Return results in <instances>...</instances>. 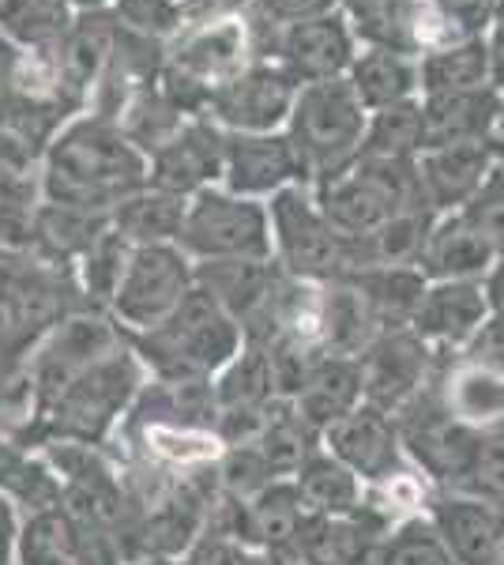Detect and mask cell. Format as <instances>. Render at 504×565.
Wrapping results in <instances>:
<instances>
[{
    "mask_svg": "<svg viewBox=\"0 0 504 565\" xmlns=\"http://www.w3.org/2000/svg\"><path fill=\"white\" fill-rule=\"evenodd\" d=\"M125 340L151 381H215L245 348L242 324L200 287L162 324Z\"/></svg>",
    "mask_w": 504,
    "mask_h": 565,
    "instance_id": "obj_4",
    "label": "cell"
},
{
    "mask_svg": "<svg viewBox=\"0 0 504 565\" xmlns=\"http://www.w3.org/2000/svg\"><path fill=\"white\" fill-rule=\"evenodd\" d=\"M396 516L365 490L362 509L346 516H313L309 513L298 540L294 565H369Z\"/></svg>",
    "mask_w": 504,
    "mask_h": 565,
    "instance_id": "obj_18",
    "label": "cell"
},
{
    "mask_svg": "<svg viewBox=\"0 0 504 565\" xmlns=\"http://www.w3.org/2000/svg\"><path fill=\"white\" fill-rule=\"evenodd\" d=\"M482 298H485V309H490V321L504 324V253L482 276Z\"/></svg>",
    "mask_w": 504,
    "mask_h": 565,
    "instance_id": "obj_50",
    "label": "cell"
},
{
    "mask_svg": "<svg viewBox=\"0 0 504 565\" xmlns=\"http://www.w3.org/2000/svg\"><path fill=\"white\" fill-rule=\"evenodd\" d=\"M143 385H148V373H143L140 359L125 340L121 348L98 359L95 366L76 373L39 415L26 418L23 426H15L8 434L20 437L31 449H39L45 441H79L109 449V441L121 430L128 407L136 404Z\"/></svg>",
    "mask_w": 504,
    "mask_h": 565,
    "instance_id": "obj_2",
    "label": "cell"
},
{
    "mask_svg": "<svg viewBox=\"0 0 504 565\" xmlns=\"http://www.w3.org/2000/svg\"><path fill=\"white\" fill-rule=\"evenodd\" d=\"M298 90L301 87L279 65L256 57L249 68L211 90L204 117L223 132H282L298 103Z\"/></svg>",
    "mask_w": 504,
    "mask_h": 565,
    "instance_id": "obj_14",
    "label": "cell"
},
{
    "mask_svg": "<svg viewBox=\"0 0 504 565\" xmlns=\"http://www.w3.org/2000/svg\"><path fill=\"white\" fill-rule=\"evenodd\" d=\"M384 332L346 279L320 287V348L335 359H357Z\"/></svg>",
    "mask_w": 504,
    "mask_h": 565,
    "instance_id": "obj_32",
    "label": "cell"
},
{
    "mask_svg": "<svg viewBox=\"0 0 504 565\" xmlns=\"http://www.w3.org/2000/svg\"><path fill=\"white\" fill-rule=\"evenodd\" d=\"M320 212L346 238H365L388 218L426 207L418 185V159H362L324 185H313Z\"/></svg>",
    "mask_w": 504,
    "mask_h": 565,
    "instance_id": "obj_6",
    "label": "cell"
},
{
    "mask_svg": "<svg viewBox=\"0 0 504 565\" xmlns=\"http://www.w3.org/2000/svg\"><path fill=\"white\" fill-rule=\"evenodd\" d=\"M196 287V264L178 245H136L106 313L125 335L151 332Z\"/></svg>",
    "mask_w": 504,
    "mask_h": 565,
    "instance_id": "obj_11",
    "label": "cell"
},
{
    "mask_svg": "<svg viewBox=\"0 0 504 565\" xmlns=\"http://www.w3.org/2000/svg\"><path fill=\"white\" fill-rule=\"evenodd\" d=\"M305 521L309 509L301 505L294 482L275 479L260 494L242 501V543L268 558H279L282 565H294Z\"/></svg>",
    "mask_w": 504,
    "mask_h": 565,
    "instance_id": "obj_24",
    "label": "cell"
},
{
    "mask_svg": "<svg viewBox=\"0 0 504 565\" xmlns=\"http://www.w3.org/2000/svg\"><path fill=\"white\" fill-rule=\"evenodd\" d=\"M0 494L23 516L61 505V479L42 457V449H31L8 430H0Z\"/></svg>",
    "mask_w": 504,
    "mask_h": 565,
    "instance_id": "obj_30",
    "label": "cell"
},
{
    "mask_svg": "<svg viewBox=\"0 0 504 565\" xmlns=\"http://www.w3.org/2000/svg\"><path fill=\"white\" fill-rule=\"evenodd\" d=\"M271 218V260L287 276L301 282H339L354 271V245L346 234L335 231V223L320 212L309 185L282 189L268 200Z\"/></svg>",
    "mask_w": 504,
    "mask_h": 565,
    "instance_id": "obj_7",
    "label": "cell"
},
{
    "mask_svg": "<svg viewBox=\"0 0 504 565\" xmlns=\"http://www.w3.org/2000/svg\"><path fill=\"white\" fill-rule=\"evenodd\" d=\"M114 121L121 125V132L136 148L143 154H151L189 121V114L162 90L159 79H151V84H143L140 90H132V95L125 98V106L117 109Z\"/></svg>",
    "mask_w": 504,
    "mask_h": 565,
    "instance_id": "obj_38",
    "label": "cell"
},
{
    "mask_svg": "<svg viewBox=\"0 0 504 565\" xmlns=\"http://www.w3.org/2000/svg\"><path fill=\"white\" fill-rule=\"evenodd\" d=\"M72 23L68 0H0V42L8 50H53Z\"/></svg>",
    "mask_w": 504,
    "mask_h": 565,
    "instance_id": "obj_37",
    "label": "cell"
},
{
    "mask_svg": "<svg viewBox=\"0 0 504 565\" xmlns=\"http://www.w3.org/2000/svg\"><path fill=\"white\" fill-rule=\"evenodd\" d=\"M497 257V245L485 238L463 212H452L433 218L429 238L421 245L418 271L429 282H482Z\"/></svg>",
    "mask_w": 504,
    "mask_h": 565,
    "instance_id": "obj_23",
    "label": "cell"
},
{
    "mask_svg": "<svg viewBox=\"0 0 504 565\" xmlns=\"http://www.w3.org/2000/svg\"><path fill=\"white\" fill-rule=\"evenodd\" d=\"M380 328H410L429 279L418 268H365L346 276Z\"/></svg>",
    "mask_w": 504,
    "mask_h": 565,
    "instance_id": "obj_36",
    "label": "cell"
},
{
    "mask_svg": "<svg viewBox=\"0 0 504 565\" xmlns=\"http://www.w3.org/2000/svg\"><path fill=\"white\" fill-rule=\"evenodd\" d=\"M441 370V354L429 348L415 328H384L377 340L357 354L362 404L396 415L418 396Z\"/></svg>",
    "mask_w": 504,
    "mask_h": 565,
    "instance_id": "obj_13",
    "label": "cell"
},
{
    "mask_svg": "<svg viewBox=\"0 0 504 565\" xmlns=\"http://www.w3.org/2000/svg\"><path fill=\"white\" fill-rule=\"evenodd\" d=\"M294 412L313 426L317 434H324L328 426L339 423L343 415H351L362 404V373H357V359H335L324 354L317 362L313 373L301 381L294 392Z\"/></svg>",
    "mask_w": 504,
    "mask_h": 565,
    "instance_id": "obj_29",
    "label": "cell"
},
{
    "mask_svg": "<svg viewBox=\"0 0 504 565\" xmlns=\"http://www.w3.org/2000/svg\"><path fill=\"white\" fill-rule=\"evenodd\" d=\"M226 132L207 117H189L162 148L148 154V181L173 196L192 200L211 185H223Z\"/></svg>",
    "mask_w": 504,
    "mask_h": 565,
    "instance_id": "obj_17",
    "label": "cell"
},
{
    "mask_svg": "<svg viewBox=\"0 0 504 565\" xmlns=\"http://www.w3.org/2000/svg\"><path fill=\"white\" fill-rule=\"evenodd\" d=\"M320 445H324L339 463H346V468L365 482V490H380V487H388V482L415 471L407 452H403L396 415L380 412V407H369V404H357L351 415H343L339 423L328 426V430L320 434Z\"/></svg>",
    "mask_w": 504,
    "mask_h": 565,
    "instance_id": "obj_15",
    "label": "cell"
},
{
    "mask_svg": "<svg viewBox=\"0 0 504 565\" xmlns=\"http://www.w3.org/2000/svg\"><path fill=\"white\" fill-rule=\"evenodd\" d=\"M433 8L441 12V20L455 39H482L493 12V0H433Z\"/></svg>",
    "mask_w": 504,
    "mask_h": 565,
    "instance_id": "obj_47",
    "label": "cell"
},
{
    "mask_svg": "<svg viewBox=\"0 0 504 565\" xmlns=\"http://www.w3.org/2000/svg\"><path fill=\"white\" fill-rule=\"evenodd\" d=\"M128 257H132V245H128L114 226H106L103 238H98L84 257L76 260L72 276H76V287L84 295V302L90 309H109L117 295V282H121Z\"/></svg>",
    "mask_w": 504,
    "mask_h": 565,
    "instance_id": "obj_39",
    "label": "cell"
},
{
    "mask_svg": "<svg viewBox=\"0 0 504 565\" xmlns=\"http://www.w3.org/2000/svg\"><path fill=\"white\" fill-rule=\"evenodd\" d=\"M42 200L79 212L114 215V207L148 185V154L121 125L95 109H79L53 132L39 162Z\"/></svg>",
    "mask_w": 504,
    "mask_h": 565,
    "instance_id": "obj_1",
    "label": "cell"
},
{
    "mask_svg": "<svg viewBox=\"0 0 504 565\" xmlns=\"http://www.w3.org/2000/svg\"><path fill=\"white\" fill-rule=\"evenodd\" d=\"M339 0H253L249 4V23L256 26H287L301 20H317V15L335 12Z\"/></svg>",
    "mask_w": 504,
    "mask_h": 565,
    "instance_id": "obj_46",
    "label": "cell"
},
{
    "mask_svg": "<svg viewBox=\"0 0 504 565\" xmlns=\"http://www.w3.org/2000/svg\"><path fill=\"white\" fill-rule=\"evenodd\" d=\"M121 343H125V332L114 324V317H109L106 309H76V313L64 317L39 348L31 351V359H26L20 370L26 396H31V415L26 418L39 415L76 373L95 366L98 359H106V354L117 351Z\"/></svg>",
    "mask_w": 504,
    "mask_h": 565,
    "instance_id": "obj_10",
    "label": "cell"
},
{
    "mask_svg": "<svg viewBox=\"0 0 504 565\" xmlns=\"http://www.w3.org/2000/svg\"><path fill=\"white\" fill-rule=\"evenodd\" d=\"M421 95H455V90L490 87V57L482 39H448L418 57Z\"/></svg>",
    "mask_w": 504,
    "mask_h": 565,
    "instance_id": "obj_35",
    "label": "cell"
},
{
    "mask_svg": "<svg viewBox=\"0 0 504 565\" xmlns=\"http://www.w3.org/2000/svg\"><path fill=\"white\" fill-rule=\"evenodd\" d=\"M369 565H460L452 558V551L437 535V527L429 524L426 513L403 516L392 524V532L384 535Z\"/></svg>",
    "mask_w": 504,
    "mask_h": 565,
    "instance_id": "obj_41",
    "label": "cell"
},
{
    "mask_svg": "<svg viewBox=\"0 0 504 565\" xmlns=\"http://www.w3.org/2000/svg\"><path fill=\"white\" fill-rule=\"evenodd\" d=\"M346 84L369 114L421 98L418 57L396 50H357L346 72Z\"/></svg>",
    "mask_w": 504,
    "mask_h": 565,
    "instance_id": "obj_27",
    "label": "cell"
},
{
    "mask_svg": "<svg viewBox=\"0 0 504 565\" xmlns=\"http://www.w3.org/2000/svg\"><path fill=\"white\" fill-rule=\"evenodd\" d=\"M76 15H90V12H109V0H68Z\"/></svg>",
    "mask_w": 504,
    "mask_h": 565,
    "instance_id": "obj_51",
    "label": "cell"
},
{
    "mask_svg": "<svg viewBox=\"0 0 504 565\" xmlns=\"http://www.w3.org/2000/svg\"><path fill=\"white\" fill-rule=\"evenodd\" d=\"M256 57L271 61L294 79L298 87L328 84V79H346L351 61L357 53V42L351 26L343 23L339 12L317 15V20H301L287 26H253Z\"/></svg>",
    "mask_w": 504,
    "mask_h": 565,
    "instance_id": "obj_12",
    "label": "cell"
},
{
    "mask_svg": "<svg viewBox=\"0 0 504 565\" xmlns=\"http://www.w3.org/2000/svg\"><path fill=\"white\" fill-rule=\"evenodd\" d=\"M460 494H474L485 501L504 498V423L479 434V449H474L471 471H467Z\"/></svg>",
    "mask_w": 504,
    "mask_h": 565,
    "instance_id": "obj_44",
    "label": "cell"
},
{
    "mask_svg": "<svg viewBox=\"0 0 504 565\" xmlns=\"http://www.w3.org/2000/svg\"><path fill=\"white\" fill-rule=\"evenodd\" d=\"M178 249L192 264L271 260V218L264 200L211 185L185 204Z\"/></svg>",
    "mask_w": 504,
    "mask_h": 565,
    "instance_id": "obj_8",
    "label": "cell"
},
{
    "mask_svg": "<svg viewBox=\"0 0 504 565\" xmlns=\"http://www.w3.org/2000/svg\"><path fill=\"white\" fill-rule=\"evenodd\" d=\"M185 196H173L167 189H154L151 181L114 207L109 226L132 245H178L181 218H185Z\"/></svg>",
    "mask_w": 504,
    "mask_h": 565,
    "instance_id": "obj_34",
    "label": "cell"
},
{
    "mask_svg": "<svg viewBox=\"0 0 504 565\" xmlns=\"http://www.w3.org/2000/svg\"><path fill=\"white\" fill-rule=\"evenodd\" d=\"M290 482H294L301 505L313 516H346L354 509H362L365 501V482L346 463H339L324 445L298 463Z\"/></svg>",
    "mask_w": 504,
    "mask_h": 565,
    "instance_id": "obj_33",
    "label": "cell"
},
{
    "mask_svg": "<svg viewBox=\"0 0 504 565\" xmlns=\"http://www.w3.org/2000/svg\"><path fill=\"white\" fill-rule=\"evenodd\" d=\"M497 140L504 143V95H501V114H497Z\"/></svg>",
    "mask_w": 504,
    "mask_h": 565,
    "instance_id": "obj_53",
    "label": "cell"
},
{
    "mask_svg": "<svg viewBox=\"0 0 504 565\" xmlns=\"http://www.w3.org/2000/svg\"><path fill=\"white\" fill-rule=\"evenodd\" d=\"M125 565H185V558H162V554H143V558H132Z\"/></svg>",
    "mask_w": 504,
    "mask_h": 565,
    "instance_id": "obj_52",
    "label": "cell"
},
{
    "mask_svg": "<svg viewBox=\"0 0 504 565\" xmlns=\"http://www.w3.org/2000/svg\"><path fill=\"white\" fill-rule=\"evenodd\" d=\"M106 226H109V215L79 212V207H64V204L42 200L26 249H31L34 257L57 264V268H76V260L103 238Z\"/></svg>",
    "mask_w": 504,
    "mask_h": 565,
    "instance_id": "obj_31",
    "label": "cell"
},
{
    "mask_svg": "<svg viewBox=\"0 0 504 565\" xmlns=\"http://www.w3.org/2000/svg\"><path fill=\"white\" fill-rule=\"evenodd\" d=\"M76 309H90L72 268L0 245V377L23 370L31 351Z\"/></svg>",
    "mask_w": 504,
    "mask_h": 565,
    "instance_id": "obj_3",
    "label": "cell"
},
{
    "mask_svg": "<svg viewBox=\"0 0 504 565\" xmlns=\"http://www.w3.org/2000/svg\"><path fill=\"white\" fill-rule=\"evenodd\" d=\"M109 15L117 26L140 34V39L167 45L185 26L181 0H109Z\"/></svg>",
    "mask_w": 504,
    "mask_h": 565,
    "instance_id": "obj_43",
    "label": "cell"
},
{
    "mask_svg": "<svg viewBox=\"0 0 504 565\" xmlns=\"http://www.w3.org/2000/svg\"><path fill=\"white\" fill-rule=\"evenodd\" d=\"M426 516L460 565H504V516L497 501L460 490H433Z\"/></svg>",
    "mask_w": 504,
    "mask_h": 565,
    "instance_id": "obj_20",
    "label": "cell"
},
{
    "mask_svg": "<svg viewBox=\"0 0 504 565\" xmlns=\"http://www.w3.org/2000/svg\"><path fill=\"white\" fill-rule=\"evenodd\" d=\"M441 396L460 423L474 430H490L504 423V370L479 362L471 354H441L437 370Z\"/></svg>",
    "mask_w": 504,
    "mask_h": 565,
    "instance_id": "obj_26",
    "label": "cell"
},
{
    "mask_svg": "<svg viewBox=\"0 0 504 565\" xmlns=\"http://www.w3.org/2000/svg\"><path fill=\"white\" fill-rule=\"evenodd\" d=\"M396 426H399L403 452H407L410 468H415L429 487L433 490L463 487L482 430L460 423V418L448 412L437 377L429 381L403 412H396Z\"/></svg>",
    "mask_w": 504,
    "mask_h": 565,
    "instance_id": "obj_9",
    "label": "cell"
},
{
    "mask_svg": "<svg viewBox=\"0 0 504 565\" xmlns=\"http://www.w3.org/2000/svg\"><path fill=\"white\" fill-rule=\"evenodd\" d=\"M114 39H117L114 15L90 12V15H76L72 31L53 45V50H57V61H61V72H64V84H68L72 98H76L84 109L90 106V95H95L98 79H103V72H106Z\"/></svg>",
    "mask_w": 504,
    "mask_h": 565,
    "instance_id": "obj_28",
    "label": "cell"
},
{
    "mask_svg": "<svg viewBox=\"0 0 504 565\" xmlns=\"http://www.w3.org/2000/svg\"><path fill=\"white\" fill-rule=\"evenodd\" d=\"M4 53H8V45H4V42H0V57H4Z\"/></svg>",
    "mask_w": 504,
    "mask_h": 565,
    "instance_id": "obj_54",
    "label": "cell"
},
{
    "mask_svg": "<svg viewBox=\"0 0 504 565\" xmlns=\"http://www.w3.org/2000/svg\"><path fill=\"white\" fill-rule=\"evenodd\" d=\"M42 207V185L34 167H4L0 170V245L4 249H26L31 226Z\"/></svg>",
    "mask_w": 504,
    "mask_h": 565,
    "instance_id": "obj_40",
    "label": "cell"
},
{
    "mask_svg": "<svg viewBox=\"0 0 504 565\" xmlns=\"http://www.w3.org/2000/svg\"><path fill=\"white\" fill-rule=\"evenodd\" d=\"M490 324L482 282H429L410 328L437 354H463Z\"/></svg>",
    "mask_w": 504,
    "mask_h": 565,
    "instance_id": "obj_22",
    "label": "cell"
},
{
    "mask_svg": "<svg viewBox=\"0 0 504 565\" xmlns=\"http://www.w3.org/2000/svg\"><path fill=\"white\" fill-rule=\"evenodd\" d=\"M421 151L448 143L497 140L501 95L493 87L455 90V95H421Z\"/></svg>",
    "mask_w": 504,
    "mask_h": 565,
    "instance_id": "obj_25",
    "label": "cell"
},
{
    "mask_svg": "<svg viewBox=\"0 0 504 565\" xmlns=\"http://www.w3.org/2000/svg\"><path fill=\"white\" fill-rule=\"evenodd\" d=\"M482 42H485V57H490V87L504 95V0H493Z\"/></svg>",
    "mask_w": 504,
    "mask_h": 565,
    "instance_id": "obj_48",
    "label": "cell"
},
{
    "mask_svg": "<svg viewBox=\"0 0 504 565\" xmlns=\"http://www.w3.org/2000/svg\"><path fill=\"white\" fill-rule=\"evenodd\" d=\"M335 12L351 26L357 50H396L421 57L455 39L433 0H339Z\"/></svg>",
    "mask_w": 504,
    "mask_h": 565,
    "instance_id": "obj_16",
    "label": "cell"
},
{
    "mask_svg": "<svg viewBox=\"0 0 504 565\" xmlns=\"http://www.w3.org/2000/svg\"><path fill=\"white\" fill-rule=\"evenodd\" d=\"M362 154L369 159H418L421 154V106L403 103L369 114Z\"/></svg>",
    "mask_w": 504,
    "mask_h": 565,
    "instance_id": "obj_42",
    "label": "cell"
},
{
    "mask_svg": "<svg viewBox=\"0 0 504 565\" xmlns=\"http://www.w3.org/2000/svg\"><path fill=\"white\" fill-rule=\"evenodd\" d=\"M26 516L0 494V565H15V551H20V532Z\"/></svg>",
    "mask_w": 504,
    "mask_h": 565,
    "instance_id": "obj_49",
    "label": "cell"
},
{
    "mask_svg": "<svg viewBox=\"0 0 504 565\" xmlns=\"http://www.w3.org/2000/svg\"><path fill=\"white\" fill-rule=\"evenodd\" d=\"M365 125H369V109L357 103L346 79H328V84L298 90V103L282 132L294 143L309 189L324 185L362 159Z\"/></svg>",
    "mask_w": 504,
    "mask_h": 565,
    "instance_id": "obj_5",
    "label": "cell"
},
{
    "mask_svg": "<svg viewBox=\"0 0 504 565\" xmlns=\"http://www.w3.org/2000/svg\"><path fill=\"white\" fill-rule=\"evenodd\" d=\"M463 215L504 253V151H501L497 167L490 170V178H485V185L474 193L471 204L463 207Z\"/></svg>",
    "mask_w": 504,
    "mask_h": 565,
    "instance_id": "obj_45",
    "label": "cell"
},
{
    "mask_svg": "<svg viewBox=\"0 0 504 565\" xmlns=\"http://www.w3.org/2000/svg\"><path fill=\"white\" fill-rule=\"evenodd\" d=\"M497 509H501V516H504V498H501V501H497Z\"/></svg>",
    "mask_w": 504,
    "mask_h": 565,
    "instance_id": "obj_55",
    "label": "cell"
},
{
    "mask_svg": "<svg viewBox=\"0 0 504 565\" xmlns=\"http://www.w3.org/2000/svg\"><path fill=\"white\" fill-rule=\"evenodd\" d=\"M294 185H305V174L287 132H226L223 189L268 204Z\"/></svg>",
    "mask_w": 504,
    "mask_h": 565,
    "instance_id": "obj_19",
    "label": "cell"
},
{
    "mask_svg": "<svg viewBox=\"0 0 504 565\" xmlns=\"http://www.w3.org/2000/svg\"><path fill=\"white\" fill-rule=\"evenodd\" d=\"M504 143L501 140H474V143H448L418 154V185L421 200L433 215L463 212L474 193L485 185L490 170L497 167Z\"/></svg>",
    "mask_w": 504,
    "mask_h": 565,
    "instance_id": "obj_21",
    "label": "cell"
}]
</instances>
